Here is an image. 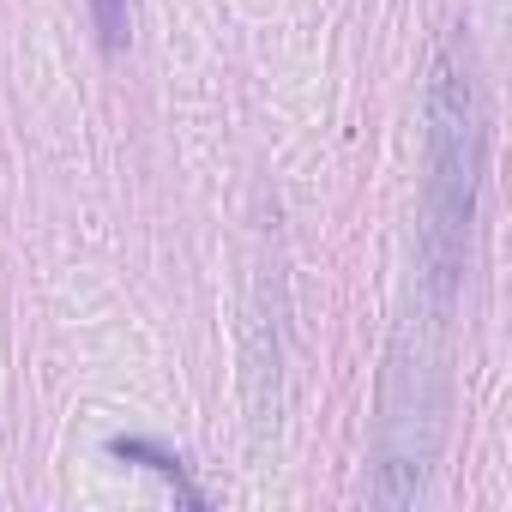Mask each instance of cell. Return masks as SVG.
I'll list each match as a JSON object with an SVG mask.
<instances>
[{"instance_id":"obj_2","label":"cell","mask_w":512,"mask_h":512,"mask_svg":"<svg viewBox=\"0 0 512 512\" xmlns=\"http://www.w3.org/2000/svg\"><path fill=\"white\" fill-rule=\"evenodd\" d=\"M109 452H115V458H133V464H151L163 482H175V494H181L187 506H205V500H199V488L187 482V464H181L175 452H163V446H151V440H127V434H121V440H109Z\"/></svg>"},{"instance_id":"obj_3","label":"cell","mask_w":512,"mask_h":512,"mask_svg":"<svg viewBox=\"0 0 512 512\" xmlns=\"http://www.w3.org/2000/svg\"><path fill=\"white\" fill-rule=\"evenodd\" d=\"M91 19H97L103 49H121L133 37V0H91Z\"/></svg>"},{"instance_id":"obj_1","label":"cell","mask_w":512,"mask_h":512,"mask_svg":"<svg viewBox=\"0 0 512 512\" xmlns=\"http://www.w3.org/2000/svg\"><path fill=\"white\" fill-rule=\"evenodd\" d=\"M476 181H482V109L464 43H446L428 73V187H422V266L440 308H452L458 296Z\"/></svg>"}]
</instances>
